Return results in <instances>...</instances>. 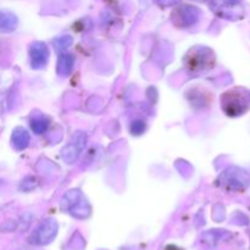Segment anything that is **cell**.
I'll use <instances>...</instances> for the list:
<instances>
[{
    "label": "cell",
    "mask_w": 250,
    "mask_h": 250,
    "mask_svg": "<svg viewBox=\"0 0 250 250\" xmlns=\"http://www.w3.org/2000/svg\"><path fill=\"white\" fill-rule=\"evenodd\" d=\"M221 107L229 116H241L250 107V93L243 88H236L221 97Z\"/></svg>",
    "instance_id": "cell-1"
},
{
    "label": "cell",
    "mask_w": 250,
    "mask_h": 250,
    "mask_svg": "<svg viewBox=\"0 0 250 250\" xmlns=\"http://www.w3.org/2000/svg\"><path fill=\"white\" fill-rule=\"evenodd\" d=\"M66 199V203L62 202L63 209H67L71 215L78 217V219H84L89 215V205H88L87 200L83 198L81 192L78 190H72V192L67 193V195L63 197Z\"/></svg>",
    "instance_id": "cell-2"
},
{
    "label": "cell",
    "mask_w": 250,
    "mask_h": 250,
    "mask_svg": "<svg viewBox=\"0 0 250 250\" xmlns=\"http://www.w3.org/2000/svg\"><path fill=\"white\" fill-rule=\"evenodd\" d=\"M222 185L233 190H243L249 186L250 177L248 172L238 167H229L221 176Z\"/></svg>",
    "instance_id": "cell-3"
},
{
    "label": "cell",
    "mask_w": 250,
    "mask_h": 250,
    "mask_svg": "<svg viewBox=\"0 0 250 250\" xmlns=\"http://www.w3.org/2000/svg\"><path fill=\"white\" fill-rule=\"evenodd\" d=\"M58 233V222L53 219H48L32 233L29 242L34 246H45L54 241Z\"/></svg>",
    "instance_id": "cell-4"
},
{
    "label": "cell",
    "mask_w": 250,
    "mask_h": 250,
    "mask_svg": "<svg viewBox=\"0 0 250 250\" xmlns=\"http://www.w3.org/2000/svg\"><path fill=\"white\" fill-rule=\"evenodd\" d=\"M87 138H85L83 134H76L72 138V141L70 142V144L65 146L61 151V156H62V160L66 164H73L78 159V155L82 151V149L84 148V144Z\"/></svg>",
    "instance_id": "cell-5"
},
{
    "label": "cell",
    "mask_w": 250,
    "mask_h": 250,
    "mask_svg": "<svg viewBox=\"0 0 250 250\" xmlns=\"http://www.w3.org/2000/svg\"><path fill=\"white\" fill-rule=\"evenodd\" d=\"M29 58L33 68H43L48 63L49 49L42 42H34L29 46Z\"/></svg>",
    "instance_id": "cell-6"
},
{
    "label": "cell",
    "mask_w": 250,
    "mask_h": 250,
    "mask_svg": "<svg viewBox=\"0 0 250 250\" xmlns=\"http://www.w3.org/2000/svg\"><path fill=\"white\" fill-rule=\"evenodd\" d=\"M29 133L22 127H17L11 137V144L16 150H23L29 144Z\"/></svg>",
    "instance_id": "cell-7"
},
{
    "label": "cell",
    "mask_w": 250,
    "mask_h": 250,
    "mask_svg": "<svg viewBox=\"0 0 250 250\" xmlns=\"http://www.w3.org/2000/svg\"><path fill=\"white\" fill-rule=\"evenodd\" d=\"M73 65H75V58L71 54H61L59 56L56 72L60 76H68L72 72Z\"/></svg>",
    "instance_id": "cell-8"
},
{
    "label": "cell",
    "mask_w": 250,
    "mask_h": 250,
    "mask_svg": "<svg viewBox=\"0 0 250 250\" xmlns=\"http://www.w3.org/2000/svg\"><path fill=\"white\" fill-rule=\"evenodd\" d=\"M17 17L12 12L0 10V31L11 32L16 28Z\"/></svg>",
    "instance_id": "cell-9"
},
{
    "label": "cell",
    "mask_w": 250,
    "mask_h": 250,
    "mask_svg": "<svg viewBox=\"0 0 250 250\" xmlns=\"http://www.w3.org/2000/svg\"><path fill=\"white\" fill-rule=\"evenodd\" d=\"M29 125H31V128L33 129L34 133L43 134L44 132L48 129L49 120L41 114L34 115V116H32L31 121H29Z\"/></svg>",
    "instance_id": "cell-10"
},
{
    "label": "cell",
    "mask_w": 250,
    "mask_h": 250,
    "mask_svg": "<svg viewBox=\"0 0 250 250\" xmlns=\"http://www.w3.org/2000/svg\"><path fill=\"white\" fill-rule=\"evenodd\" d=\"M180 15L181 16H185V22H183V24H188V26L194 23L198 20V10H195L194 7L185 6L183 9L180 10Z\"/></svg>",
    "instance_id": "cell-11"
},
{
    "label": "cell",
    "mask_w": 250,
    "mask_h": 250,
    "mask_svg": "<svg viewBox=\"0 0 250 250\" xmlns=\"http://www.w3.org/2000/svg\"><path fill=\"white\" fill-rule=\"evenodd\" d=\"M72 44V38L70 36H62L59 37L54 41V45H55V49L58 51H63L68 48V46Z\"/></svg>",
    "instance_id": "cell-12"
},
{
    "label": "cell",
    "mask_w": 250,
    "mask_h": 250,
    "mask_svg": "<svg viewBox=\"0 0 250 250\" xmlns=\"http://www.w3.org/2000/svg\"><path fill=\"white\" fill-rule=\"evenodd\" d=\"M146 122L142 121V120H136L131 125V133L133 136H141L146 131Z\"/></svg>",
    "instance_id": "cell-13"
},
{
    "label": "cell",
    "mask_w": 250,
    "mask_h": 250,
    "mask_svg": "<svg viewBox=\"0 0 250 250\" xmlns=\"http://www.w3.org/2000/svg\"><path fill=\"white\" fill-rule=\"evenodd\" d=\"M229 1H237V0H229Z\"/></svg>",
    "instance_id": "cell-14"
}]
</instances>
